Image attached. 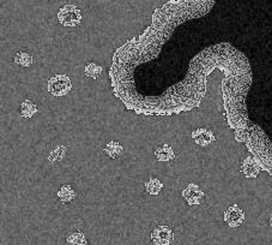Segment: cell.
I'll use <instances>...</instances> for the list:
<instances>
[{"label": "cell", "instance_id": "cell-1", "mask_svg": "<svg viewBox=\"0 0 272 245\" xmlns=\"http://www.w3.org/2000/svg\"><path fill=\"white\" fill-rule=\"evenodd\" d=\"M82 19V11L76 5H65L58 12V21L64 27H77Z\"/></svg>", "mask_w": 272, "mask_h": 245}, {"label": "cell", "instance_id": "cell-2", "mask_svg": "<svg viewBox=\"0 0 272 245\" xmlns=\"http://www.w3.org/2000/svg\"><path fill=\"white\" fill-rule=\"evenodd\" d=\"M71 88L72 82L66 75H55L48 80V92L54 96H64Z\"/></svg>", "mask_w": 272, "mask_h": 245}, {"label": "cell", "instance_id": "cell-3", "mask_svg": "<svg viewBox=\"0 0 272 245\" xmlns=\"http://www.w3.org/2000/svg\"><path fill=\"white\" fill-rule=\"evenodd\" d=\"M150 238L155 245H170L174 241V232L169 226L161 225L152 230Z\"/></svg>", "mask_w": 272, "mask_h": 245}, {"label": "cell", "instance_id": "cell-4", "mask_svg": "<svg viewBox=\"0 0 272 245\" xmlns=\"http://www.w3.org/2000/svg\"><path fill=\"white\" fill-rule=\"evenodd\" d=\"M223 219H224L225 223L229 227L236 229V227L241 226L243 221H245V212L238 205H233L224 212Z\"/></svg>", "mask_w": 272, "mask_h": 245}, {"label": "cell", "instance_id": "cell-5", "mask_svg": "<svg viewBox=\"0 0 272 245\" xmlns=\"http://www.w3.org/2000/svg\"><path fill=\"white\" fill-rule=\"evenodd\" d=\"M204 196V191L194 183L188 184V187L183 191V197L186 199V202L190 206L200 205L203 202Z\"/></svg>", "mask_w": 272, "mask_h": 245}, {"label": "cell", "instance_id": "cell-6", "mask_svg": "<svg viewBox=\"0 0 272 245\" xmlns=\"http://www.w3.org/2000/svg\"><path fill=\"white\" fill-rule=\"evenodd\" d=\"M192 138L196 142V145L200 147H208L216 141L214 132L207 128H199L192 132Z\"/></svg>", "mask_w": 272, "mask_h": 245}, {"label": "cell", "instance_id": "cell-7", "mask_svg": "<svg viewBox=\"0 0 272 245\" xmlns=\"http://www.w3.org/2000/svg\"><path fill=\"white\" fill-rule=\"evenodd\" d=\"M241 170L242 173L246 176V178H257L259 176L261 169L259 162H258L254 157L248 156L242 161Z\"/></svg>", "mask_w": 272, "mask_h": 245}, {"label": "cell", "instance_id": "cell-8", "mask_svg": "<svg viewBox=\"0 0 272 245\" xmlns=\"http://www.w3.org/2000/svg\"><path fill=\"white\" fill-rule=\"evenodd\" d=\"M155 157L158 161H172L175 159V153L169 145H162L155 149Z\"/></svg>", "mask_w": 272, "mask_h": 245}, {"label": "cell", "instance_id": "cell-9", "mask_svg": "<svg viewBox=\"0 0 272 245\" xmlns=\"http://www.w3.org/2000/svg\"><path fill=\"white\" fill-rule=\"evenodd\" d=\"M103 152L108 157H109V159L115 160V159H118L119 156L123 155L124 148H123V146H121L119 142L109 141L106 146H104Z\"/></svg>", "mask_w": 272, "mask_h": 245}, {"label": "cell", "instance_id": "cell-10", "mask_svg": "<svg viewBox=\"0 0 272 245\" xmlns=\"http://www.w3.org/2000/svg\"><path fill=\"white\" fill-rule=\"evenodd\" d=\"M75 196H76L75 190H73V188L69 184L62 185V187L59 189V191L57 194L58 199L61 203H64V205H67V203L71 202L72 199L75 198Z\"/></svg>", "mask_w": 272, "mask_h": 245}, {"label": "cell", "instance_id": "cell-11", "mask_svg": "<svg viewBox=\"0 0 272 245\" xmlns=\"http://www.w3.org/2000/svg\"><path fill=\"white\" fill-rule=\"evenodd\" d=\"M19 113L20 117L23 118H33L35 114L37 113V107L31 100H24L22 104H20L19 107Z\"/></svg>", "mask_w": 272, "mask_h": 245}, {"label": "cell", "instance_id": "cell-12", "mask_svg": "<svg viewBox=\"0 0 272 245\" xmlns=\"http://www.w3.org/2000/svg\"><path fill=\"white\" fill-rule=\"evenodd\" d=\"M66 241L69 245H86V237L81 231H72L66 237Z\"/></svg>", "mask_w": 272, "mask_h": 245}, {"label": "cell", "instance_id": "cell-13", "mask_svg": "<svg viewBox=\"0 0 272 245\" xmlns=\"http://www.w3.org/2000/svg\"><path fill=\"white\" fill-rule=\"evenodd\" d=\"M102 73V66L96 64V63H88L84 66V75L88 77V78L92 79H97Z\"/></svg>", "mask_w": 272, "mask_h": 245}, {"label": "cell", "instance_id": "cell-14", "mask_svg": "<svg viewBox=\"0 0 272 245\" xmlns=\"http://www.w3.org/2000/svg\"><path fill=\"white\" fill-rule=\"evenodd\" d=\"M163 189V183L157 178H151V179L148 180L145 183V190L150 195H158L161 190Z\"/></svg>", "mask_w": 272, "mask_h": 245}, {"label": "cell", "instance_id": "cell-15", "mask_svg": "<svg viewBox=\"0 0 272 245\" xmlns=\"http://www.w3.org/2000/svg\"><path fill=\"white\" fill-rule=\"evenodd\" d=\"M66 150H67V148H66L65 146H58L57 148H55L54 150H52V152L50 153V155H48V161L52 164L59 162V161H61L62 159H64Z\"/></svg>", "mask_w": 272, "mask_h": 245}, {"label": "cell", "instance_id": "cell-16", "mask_svg": "<svg viewBox=\"0 0 272 245\" xmlns=\"http://www.w3.org/2000/svg\"><path fill=\"white\" fill-rule=\"evenodd\" d=\"M13 62L16 63L17 65L23 66V68H29L33 64V57L30 54L26 53V52H19V53L16 54V57L13 58Z\"/></svg>", "mask_w": 272, "mask_h": 245}, {"label": "cell", "instance_id": "cell-17", "mask_svg": "<svg viewBox=\"0 0 272 245\" xmlns=\"http://www.w3.org/2000/svg\"><path fill=\"white\" fill-rule=\"evenodd\" d=\"M235 138L238 139L239 142H243V141H245V139L247 138L246 131H243V130H238V131L235 132Z\"/></svg>", "mask_w": 272, "mask_h": 245}, {"label": "cell", "instance_id": "cell-18", "mask_svg": "<svg viewBox=\"0 0 272 245\" xmlns=\"http://www.w3.org/2000/svg\"><path fill=\"white\" fill-rule=\"evenodd\" d=\"M270 225H271V227H272V214H271V216H270Z\"/></svg>", "mask_w": 272, "mask_h": 245}]
</instances>
